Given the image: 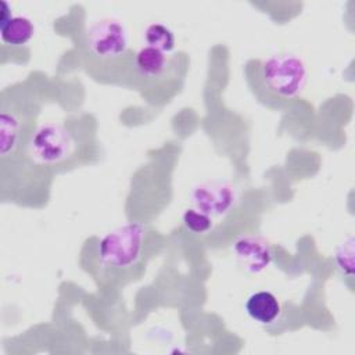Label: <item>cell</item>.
I'll return each mask as SVG.
<instances>
[{"mask_svg": "<svg viewBox=\"0 0 355 355\" xmlns=\"http://www.w3.org/2000/svg\"><path fill=\"white\" fill-rule=\"evenodd\" d=\"M144 39H146L147 46L161 50L164 53L172 51L175 47V43H176L173 32L168 26L158 24V22L150 24L146 28Z\"/></svg>", "mask_w": 355, "mask_h": 355, "instance_id": "obj_11", "label": "cell"}, {"mask_svg": "<svg viewBox=\"0 0 355 355\" xmlns=\"http://www.w3.org/2000/svg\"><path fill=\"white\" fill-rule=\"evenodd\" d=\"M128 31L115 18H101L87 31L89 50L100 60H118L128 53Z\"/></svg>", "mask_w": 355, "mask_h": 355, "instance_id": "obj_4", "label": "cell"}, {"mask_svg": "<svg viewBox=\"0 0 355 355\" xmlns=\"http://www.w3.org/2000/svg\"><path fill=\"white\" fill-rule=\"evenodd\" d=\"M75 139L72 133L61 123H43L31 136L28 141L29 157L46 166H54L65 162L75 151Z\"/></svg>", "mask_w": 355, "mask_h": 355, "instance_id": "obj_3", "label": "cell"}, {"mask_svg": "<svg viewBox=\"0 0 355 355\" xmlns=\"http://www.w3.org/2000/svg\"><path fill=\"white\" fill-rule=\"evenodd\" d=\"M280 311V302L270 291L252 293L245 301V312L261 324L273 323L279 318Z\"/></svg>", "mask_w": 355, "mask_h": 355, "instance_id": "obj_7", "label": "cell"}, {"mask_svg": "<svg viewBox=\"0 0 355 355\" xmlns=\"http://www.w3.org/2000/svg\"><path fill=\"white\" fill-rule=\"evenodd\" d=\"M233 251L237 259L250 272H261L270 263L269 244L257 236H241L236 240Z\"/></svg>", "mask_w": 355, "mask_h": 355, "instance_id": "obj_6", "label": "cell"}, {"mask_svg": "<svg viewBox=\"0 0 355 355\" xmlns=\"http://www.w3.org/2000/svg\"><path fill=\"white\" fill-rule=\"evenodd\" d=\"M259 76L265 89L283 100L298 96L306 83V67L293 54L272 55L261 62Z\"/></svg>", "mask_w": 355, "mask_h": 355, "instance_id": "obj_1", "label": "cell"}, {"mask_svg": "<svg viewBox=\"0 0 355 355\" xmlns=\"http://www.w3.org/2000/svg\"><path fill=\"white\" fill-rule=\"evenodd\" d=\"M0 150L1 155L7 157L8 154H12L22 139L24 133V119L22 116L14 111V110H7L3 107L1 111V118H0Z\"/></svg>", "mask_w": 355, "mask_h": 355, "instance_id": "obj_8", "label": "cell"}, {"mask_svg": "<svg viewBox=\"0 0 355 355\" xmlns=\"http://www.w3.org/2000/svg\"><path fill=\"white\" fill-rule=\"evenodd\" d=\"M146 227L139 223L123 225L107 233L98 243V258L108 268L133 266L141 254Z\"/></svg>", "mask_w": 355, "mask_h": 355, "instance_id": "obj_2", "label": "cell"}, {"mask_svg": "<svg viewBox=\"0 0 355 355\" xmlns=\"http://www.w3.org/2000/svg\"><path fill=\"white\" fill-rule=\"evenodd\" d=\"M35 33L32 21L24 15H10L0 19L1 40L11 46H22L28 43Z\"/></svg>", "mask_w": 355, "mask_h": 355, "instance_id": "obj_10", "label": "cell"}, {"mask_svg": "<svg viewBox=\"0 0 355 355\" xmlns=\"http://www.w3.org/2000/svg\"><path fill=\"white\" fill-rule=\"evenodd\" d=\"M182 219L186 229L196 234L207 233L212 227V218L197 208L186 209Z\"/></svg>", "mask_w": 355, "mask_h": 355, "instance_id": "obj_12", "label": "cell"}, {"mask_svg": "<svg viewBox=\"0 0 355 355\" xmlns=\"http://www.w3.org/2000/svg\"><path fill=\"white\" fill-rule=\"evenodd\" d=\"M193 201L197 209L212 216H219L233 205L234 191L222 182L202 183L193 190Z\"/></svg>", "mask_w": 355, "mask_h": 355, "instance_id": "obj_5", "label": "cell"}, {"mask_svg": "<svg viewBox=\"0 0 355 355\" xmlns=\"http://www.w3.org/2000/svg\"><path fill=\"white\" fill-rule=\"evenodd\" d=\"M135 64L139 73L146 79H159L168 71L169 58L166 53L144 46L136 53Z\"/></svg>", "mask_w": 355, "mask_h": 355, "instance_id": "obj_9", "label": "cell"}]
</instances>
